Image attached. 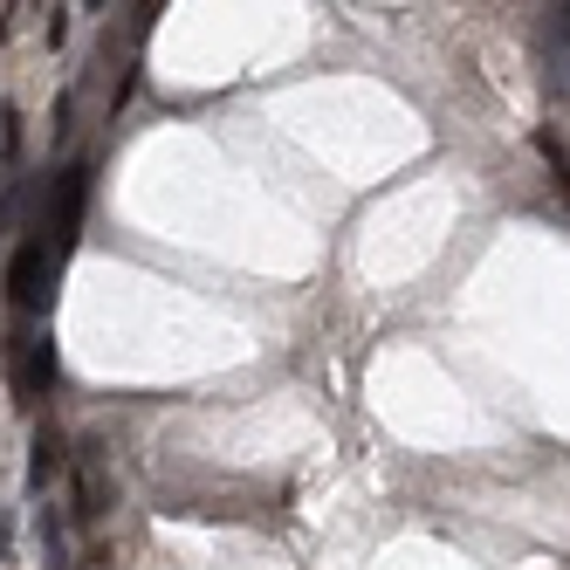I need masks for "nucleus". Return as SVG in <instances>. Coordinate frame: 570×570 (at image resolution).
Listing matches in <instances>:
<instances>
[{
	"mask_svg": "<svg viewBox=\"0 0 570 570\" xmlns=\"http://www.w3.org/2000/svg\"><path fill=\"white\" fill-rule=\"evenodd\" d=\"M62 42H69V14L56 8V14H49V49H62Z\"/></svg>",
	"mask_w": 570,
	"mask_h": 570,
	"instance_id": "nucleus-10",
	"label": "nucleus"
},
{
	"mask_svg": "<svg viewBox=\"0 0 570 570\" xmlns=\"http://www.w3.org/2000/svg\"><path fill=\"white\" fill-rule=\"evenodd\" d=\"M8 379H14V399L21 405H42L56 392V379H62L56 337H21V344H8Z\"/></svg>",
	"mask_w": 570,
	"mask_h": 570,
	"instance_id": "nucleus-3",
	"label": "nucleus"
},
{
	"mask_svg": "<svg viewBox=\"0 0 570 570\" xmlns=\"http://www.w3.org/2000/svg\"><path fill=\"white\" fill-rule=\"evenodd\" d=\"M62 468H69V440H62V426H35V440H28V495H42V488H49Z\"/></svg>",
	"mask_w": 570,
	"mask_h": 570,
	"instance_id": "nucleus-4",
	"label": "nucleus"
},
{
	"mask_svg": "<svg viewBox=\"0 0 570 570\" xmlns=\"http://www.w3.org/2000/svg\"><path fill=\"white\" fill-rule=\"evenodd\" d=\"M543 42H550V56H570V8L543 14Z\"/></svg>",
	"mask_w": 570,
	"mask_h": 570,
	"instance_id": "nucleus-8",
	"label": "nucleus"
},
{
	"mask_svg": "<svg viewBox=\"0 0 570 570\" xmlns=\"http://www.w3.org/2000/svg\"><path fill=\"white\" fill-rule=\"evenodd\" d=\"M56 255H49V240L42 234H21V248H14V262H8V303H14V316H49V303H56Z\"/></svg>",
	"mask_w": 570,
	"mask_h": 570,
	"instance_id": "nucleus-2",
	"label": "nucleus"
},
{
	"mask_svg": "<svg viewBox=\"0 0 570 570\" xmlns=\"http://www.w3.org/2000/svg\"><path fill=\"white\" fill-rule=\"evenodd\" d=\"M0 151H8V158L21 151V110L14 104H0Z\"/></svg>",
	"mask_w": 570,
	"mask_h": 570,
	"instance_id": "nucleus-9",
	"label": "nucleus"
},
{
	"mask_svg": "<svg viewBox=\"0 0 570 570\" xmlns=\"http://www.w3.org/2000/svg\"><path fill=\"white\" fill-rule=\"evenodd\" d=\"M110 515V468L97 454H76V522H104Z\"/></svg>",
	"mask_w": 570,
	"mask_h": 570,
	"instance_id": "nucleus-5",
	"label": "nucleus"
},
{
	"mask_svg": "<svg viewBox=\"0 0 570 570\" xmlns=\"http://www.w3.org/2000/svg\"><path fill=\"white\" fill-rule=\"evenodd\" d=\"M563 193H570V166H563Z\"/></svg>",
	"mask_w": 570,
	"mask_h": 570,
	"instance_id": "nucleus-11",
	"label": "nucleus"
},
{
	"mask_svg": "<svg viewBox=\"0 0 570 570\" xmlns=\"http://www.w3.org/2000/svg\"><path fill=\"white\" fill-rule=\"evenodd\" d=\"M21 199H28V179H8V186H0V234L21 227Z\"/></svg>",
	"mask_w": 570,
	"mask_h": 570,
	"instance_id": "nucleus-7",
	"label": "nucleus"
},
{
	"mask_svg": "<svg viewBox=\"0 0 570 570\" xmlns=\"http://www.w3.org/2000/svg\"><path fill=\"white\" fill-rule=\"evenodd\" d=\"M35 537H42V550H49V570H62V550H69V537H62V515H56V509H42V515H35Z\"/></svg>",
	"mask_w": 570,
	"mask_h": 570,
	"instance_id": "nucleus-6",
	"label": "nucleus"
},
{
	"mask_svg": "<svg viewBox=\"0 0 570 570\" xmlns=\"http://www.w3.org/2000/svg\"><path fill=\"white\" fill-rule=\"evenodd\" d=\"M90 158H76V166H62L56 179H49V193H42V220H35V234L49 240V255L62 262L69 248H76V227H83V207H90Z\"/></svg>",
	"mask_w": 570,
	"mask_h": 570,
	"instance_id": "nucleus-1",
	"label": "nucleus"
}]
</instances>
